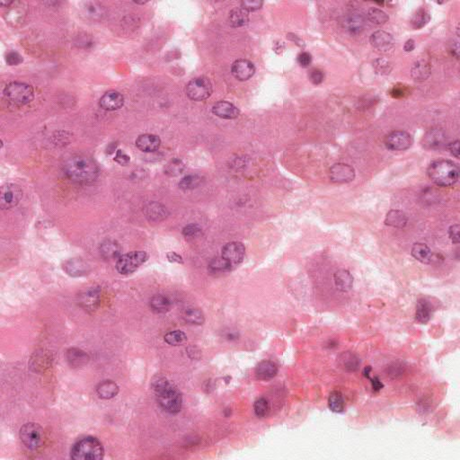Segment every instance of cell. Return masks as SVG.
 <instances>
[{
	"label": "cell",
	"instance_id": "obj_1",
	"mask_svg": "<svg viewBox=\"0 0 460 460\" xmlns=\"http://www.w3.org/2000/svg\"><path fill=\"white\" fill-rule=\"evenodd\" d=\"M64 173L69 180L78 185L94 183L98 176V167L94 160L85 155H74L66 160Z\"/></svg>",
	"mask_w": 460,
	"mask_h": 460
},
{
	"label": "cell",
	"instance_id": "obj_2",
	"mask_svg": "<svg viewBox=\"0 0 460 460\" xmlns=\"http://www.w3.org/2000/svg\"><path fill=\"white\" fill-rule=\"evenodd\" d=\"M157 402L161 408L169 413H177L181 411L183 397L176 387L166 378H158L154 383Z\"/></svg>",
	"mask_w": 460,
	"mask_h": 460
},
{
	"label": "cell",
	"instance_id": "obj_3",
	"mask_svg": "<svg viewBox=\"0 0 460 460\" xmlns=\"http://www.w3.org/2000/svg\"><path fill=\"white\" fill-rule=\"evenodd\" d=\"M428 176L435 185L449 187L455 185L458 180L459 169L456 164L450 160L438 159L429 166Z\"/></svg>",
	"mask_w": 460,
	"mask_h": 460
},
{
	"label": "cell",
	"instance_id": "obj_4",
	"mask_svg": "<svg viewBox=\"0 0 460 460\" xmlns=\"http://www.w3.org/2000/svg\"><path fill=\"white\" fill-rule=\"evenodd\" d=\"M105 449L101 442L94 437L81 438L73 446L71 458L75 460L102 459Z\"/></svg>",
	"mask_w": 460,
	"mask_h": 460
},
{
	"label": "cell",
	"instance_id": "obj_5",
	"mask_svg": "<svg viewBox=\"0 0 460 460\" xmlns=\"http://www.w3.org/2000/svg\"><path fill=\"white\" fill-rule=\"evenodd\" d=\"M4 96L7 101L15 106L28 105L34 98L33 87L21 82H11L5 87Z\"/></svg>",
	"mask_w": 460,
	"mask_h": 460
},
{
	"label": "cell",
	"instance_id": "obj_6",
	"mask_svg": "<svg viewBox=\"0 0 460 460\" xmlns=\"http://www.w3.org/2000/svg\"><path fill=\"white\" fill-rule=\"evenodd\" d=\"M148 254L144 251H133L122 255L116 263L117 271L121 274L128 275L139 268L147 260Z\"/></svg>",
	"mask_w": 460,
	"mask_h": 460
},
{
	"label": "cell",
	"instance_id": "obj_7",
	"mask_svg": "<svg viewBox=\"0 0 460 460\" xmlns=\"http://www.w3.org/2000/svg\"><path fill=\"white\" fill-rule=\"evenodd\" d=\"M44 432L39 424H26L20 430V438L24 445L31 450L39 449L44 442Z\"/></svg>",
	"mask_w": 460,
	"mask_h": 460
},
{
	"label": "cell",
	"instance_id": "obj_8",
	"mask_svg": "<svg viewBox=\"0 0 460 460\" xmlns=\"http://www.w3.org/2000/svg\"><path fill=\"white\" fill-rule=\"evenodd\" d=\"M186 94L193 101L206 100L212 94V85L205 76H199L192 79L186 87Z\"/></svg>",
	"mask_w": 460,
	"mask_h": 460
},
{
	"label": "cell",
	"instance_id": "obj_9",
	"mask_svg": "<svg viewBox=\"0 0 460 460\" xmlns=\"http://www.w3.org/2000/svg\"><path fill=\"white\" fill-rule=\"evenodd\" d=\"M246 254V247L240 242L228 243L222 249L221 257L224 260L230 271L237 267L243 262Z\"/></svg>",
	"mask_w": 460,
	"mask_h": 460
},
{
	"label": "cell",
	"instance_id": "obj_10",
	"mask_svg": "<svg viewBox=\"0 0 460 460\" xmlns=\"http://www.w3.org/2000/svg\"><path fill=\"white\" fill-rule=\"evenodd\" d=\"M22 197V189L18 185L6 184L0 190V207L3 210H10L20 203Z\"/></svg>",
	"mask_w": 460,
	"mask_h": 460
},
{
	"label": "cell",
	"instance_id": "obj_11",
	"mask_svg": "<svg viewBox=\"0 0 460 460\" xmlns=\"http://www.w3.org/2000/svg\"><path fill=\"white\" fill-rule=\"evenodd\" d=\"M385 145L393 151H404L413 145V137L405 131H392L385 138Z\"/></svg>",
	"mask_w": 460,
	"mask_h": 460
},
{
	"label": "cell",
	"instance_id": "obj_12",
	"mask_svg": "<svg viewBox=\"0 0 460 460\" xmlns=\"http://www.w3.org/2000/svg\"><path fill=\"white\" fill-rule=\"evenodd\" d=\"M330 178L332 181L338 184L350 183L355 178V170L347 164H335L330 169Z\"/></svg>",
	"mask_w": 460,
	"mask_h": 460
},
{
	"label": "cell",
	"instance_id": "obj_13",
	"mask_svg": "<svg viewBox=\"0 0 460 460\" xmlns=\"http://www.w3.org/2000/svg\"><path fill=\"white\" fill-rule=\"evenodd\" d=\"M370 44L379 52H388L394 47L395 40L392 34L385 31H377L371 34Z\"/></svg>",
	"mask_w": 460,
	"mask_h": 460
},
{
	"label": "cell",
	"instance_id": "obj_14",
	"mask_svg": "<svg viewBox=\"0 0 460 460\" xmlns=\"http://www.w3.org/2000/svg\"><path fill=\"white\" fill-rule=\"evenodd\" d=\"M231 72L236 79L247 81L254 76L255 67L250 61L238 59L233 63Z\"/></svg>",
	"mask_w": 460,
	"mask_h": 460
},
{
	"label": "cell",
	"instance_id": "obj_15",
	"mask_svg": "<svg viewBox=\"0 0 460 460\" xmlns=\"http://www.w3.org/2000/svg\"><path fill=\"white\" fill-rule=\"evenodd\" d=\"M124 105V97L120 92L110 90L102 96L99 105L105 111H116L122 108Z\"/></svg>",
	"mask_w": 460,
	"mask_h": 460
},
{
	"label": "cell",
	"instance_id": "obj_16",
	"mask_svg": "<svg viewBox=\"0 0 460 460\" xmlns=\"http://www.w3.org/2000/svg\"><path fill=\"white\" fill-rule=\"evenodd\" d=\"M212 112L216 116L225 120H233L239 115V110L235 105L227 101L216 103L212 107Z\"/></svg>",
	"mask_w": 460,
	"mask_h": 460
},
{
	"label": "cell",
	"instance_id": "obj_17",
	"mask_svg": "<svg viewBox=\"0 0 460 460\" xmlns=\"http://www.w3.org/2000/svg\"><path fill=\"white\" fill-rule=\"evenodd\" d=\"M143 212L145 214L146 217L149 221L152 222H160L167 218L168 216V211L163 204L157 202H151L146 204L143 208Z\"/></svg>",
	"mask_w": 460,
	"mask_h": 460
},
{
	"label": "cell",
	"instance_id": "obj_18",
	"mask_svg": "<svg viewBox=\"0 0 460 460\" xmlns=\"http://www.w3.org/2000/svg\"><path fill=\"white\" fill-rule=\"evenodd\" d=\"M342 24H343L344 29L349 33H352V34H358L364 28L365 20L363 18V15L359 13L352 12V13L345 15Z\"/></svg>",
	"mask_w": 460,
	"mask_h": 460
},
{
	"label": "cell",
	"instance_id": "obj_19",
	"mask_svg": "<svg viewBox=\"0 0 460 460\" xmlns=\"http://www.w3.org/2000/svg\"><path fill=\"white\" fill-rule=\"evenodd\" d=\"M337 364L346 372H355L359 369L361 361L353 352H343L337 357Z\"/></svg>",
	"mask_w": 460,
	"mask_h": 460
},
{
	"label": "cell",
	"instance_id": "obj_20",
	"mask_svg": "<svg viewBox=\"0 0 460 460\" xmlns=\"http://www.w3.org/2000/svg\"><path fill=\"white\" fill-rule=\"evenodd\" d=\"M81 10L86 17L94 21H100L106 15L105 8L95 1H86L81 5Z\"/></svg>",
	"mask_w": 460,
	"mask_h": 460
},
{
	"label": "cell",
	"instance_id": "obj_21",
	"mask_svg": "<svg viewBox=\"0 0 460 460\" xmlns=\"http://www.w3.org/2000/svg\"><path fill=\"white\" fill-rule=\"evenodd\" d=\"M161 139L154 134H142L136 141V146L143 152H155L159 149Z\"/></svg>",
	"mask_w": 460,
	"mask_h": 460
},
{
	"label": "cell",
	"instance_id": "obj_22",
	"mask_svg": "<svg viewBox=\"0 0 460 460\" xmlns=\"http://www.w3.org/2000/svg\"><path fill=\"white\" fill-rule=\"evenodd\" d=\"M254 373L259 381H271L278 373V368L272 362L263 361L255 368Z\"/></svg>",
	"mask_w": 460,
	"mask_h": 460
},
{
	"label": "cell",
	"instance_id": "obj_23",
	"mask_svg": "<svg viewBox=\"0 0 460 460\" xmlns=\"http://www.w3.org/2000/svg\"><path fill=\"white\" fill-rule=\"evenodd\" d=\"M333 279L337 290H340L342 292H348L352 290L353 278L347 270L337 271L333 275Z\"/></svg>",
	"mask_w": 460,
	"mask_h": 460
},
{
	"label": "cell",
	"instance_id": "obj_24",
	"mask_svg": "<svg viewBox=\"0 0 460 460\" xmlns=\"http://www.w3.org/2000/svg\"><path fill=\"white\" fill-rule=\"evenodd\" d=\"M412 255L416 259L417 261L421 262L425 265H430L433 261V254L431 252V248L427 245L423 243H416L413 245L412 248Z\"/></svg>",
	"mask_w": 460,
	"mask_h": 460
},
{
	"label": "cell",
	"instance_id": "obj_25",
	"mask_svg": "<svg viewBox=\"0 0 460 460\" xmlns=\"http://www.w3.org/2000/svg\"><path fill=\"white\" fill-rule=\"evenodd\" d=\"M100 251L103 257L108 260L119 259L122 256V247L120 244L114 240H106L102 244Z\"/></svg>",
	"mask_w": 460,
	"mask_h": 460
},
{
	"label": "cell",
	"instance_id": "obj_26",
	"mask_svg": "<svg viewBox=\"0 0 460 460\" xmlns=\"http://www.w3.org/2000/svg\"><path fill=\"white\" fill-rule=\"evenodd\" d=\"M64 270L70 276H82L87 274L88 266L81 259H71L66 262Z\"/></svg>",
	"mask_w": 460,
	"mask_h": 460
},
{
	"label": "cell",
	"instance_id": "obj_27",
	"mask_svg": "<svg viewBox=\"0 0 460 460\" xmlns=\"http://www.w3.org/2000/svg\"><path fill=\"white\" fill-rule=\"evenodd\" d=\"M407 222H408V217L406 216V214L401 210H390L385 219L386 225L394 227V228H405Z\"/></svg>",
	"mask_w": 460,
	"mask_h": 460
},
{
	"label": "cell",
	"instance_id": "obj_28",
	"mask_svg": "<svg viewBox=\"0 0 460 460\" xmlns=\"http://www.w3.org/2000/svg\"><path fill=\"white\" fill-rule=\"evenodd\" d=\"M431 314H432V306L430 304L429 301L422 298L417 302L416 312L415 317L418 322L421 324H426L430 321Z\"/></svg>",
	"mask_w": 460,
	"mask_h": 460
},
{
	"label": "cell",
	"instance_id": "obj_29",
	"mask_svg": "<svg viewBox=\"0 0 460 460\" xmlns=\"http://www.w3.org/2000/svg\"><path fill=\"white\" fill-rule=\"evenodd\" d=\"M96 391L101 398L111 399L119 393V387L113 381H105L98 385Z\"/></svg>",
	"mask_w": 460,
	"mask_h": 460
},
{
	"label": "cell",
	"instance_id": "obj_30",
	"mask_svg": "<svg viewBox=\"0 0 460 460\" xmlns=\"http://www.w3.org/2000/svg\"><path fill=\"white\" fill-rule=\"evenodd\" d=\"M424 145L428 149H438L444 142V133L441 130L433 129L424 136Z\"/></svg>",
	"mask_w": 460,
	"mask_h": 460
},
{
	"label": "cell",
	"instance_id": "obj_31",
	"mask_svg": "<svg viewBox=\"0 0 460 460\" xmlns=\"http://www.w3.org/2000/svg\"><path fill=\"white\" fill-rule=\"evenodd\" d=\"M248 12L244 10L243 8H236L229 13L228 22L232 27H242L248 24Z\"/></svg>",
	"mask_w": 460,
	"mask_h": 460
},
{
	"label": "cell",
	"instance_id": "obj_32",
	"mask_svg": "<svg viewBox=\"0 0 460 460\" xmlns=\"http://www.w3.org/2000/svg\"><path fill=\"white\" fill-rule=\"evenodd\" d=\"M66 356L69 364L73 367L83 366L89 361V357L87 353L79 349H69Z\"/></svg>",
	"mask_w": 460,
	"mask_h": 460
},
{
	"label": "cell",
	"instance_id": "obj_33",
	"mask_svg": "<svg viewBox=\"0 0 460 460\" xmlns=\"http://www.w3.org/2000/svg\"><path fill=\"white\" fill-rule=\"evenodd\" d=\"M412 76L413 79L419 82H423L427 79L431 74L430 66L425 62H418L414 63L412 68Z\"/></svg>",
	"mask_w": 460,
	"mask_h": 460
},
{
	"label": "cell",
	"instance_id": "obj_34",
	"mask_svg": "<svg viewBox=\"0 0 460 460\" xmlns=\"http://www.w3.org/2000/svg\"><path fill=\"white\" fill-rule=\"evenodd\" d=\"M328 406H329L330 410L333 413L344 412V408H345V403H344L343 394L337 390L331 392L329 398H328Z\"/></svg>",
	"mask_w": 460,
	"mask_h": 460
},
{
	"label": "cell",
	"instance_id": "obj_35",
	"mask_svg": "<svg viewBox=\"0 0 460 460\" xmlns=\"http://www.w3.org/2000/svg\"><path fill=\"white\" fill-rule=\"evenodd\" d=\"M150 308L156 313H166L170 310L171 301L163 295H156L150 301Z\"/></svg>",
	"mask_w": 460,
	"mask_h": 460
},
{
	"label": "cell",
	"instance_id": "obj_36",
	"mask_svg": "<svg viewBox=\"0 0 460 460\" xmlns=\"http://www.w3.org/2000/svg\"><path fill=\"white\" fill-rule=\"evenodd\" d=\"M430 20H431L430 13L424 8H420L413 15L411 23H412V26L414 29H421L426 26L428 23L430 22Z\"/></svg>",
	"mask_w": 460,
	"mask_h": 460
},
{
	"label": "cell",
	"instance_id": "obj_37",
	"mask_svg": "<svg viewBox=\"0 0 460 460\" xmlns=\"http://www.w3.org/2000/svg\"><path fill=\"white\" fill-rule=\"evenodd\" d=\"M202 182H203V178L199 175L190 174V175L183 178L181 181L179 182L178 185L180 189L184 191H190V190H193V189L199 187V185H202Z\"/></svg>",
	"mask_w": 460,
	"mask_h": 460
},
{
	"label": "cell",
	"instance_id": "obj_38",
	"mask_svg": "<svg viewBox=\"0 0 460 460\" xmlns=\"http://www.w3.org/2000/svg\"><path fill=\"white\" fill-rule=\"evenodd\" d=\"M367 15H368V18H369L370 22L374 24V25H377V26L385 25L389 20L388 15L383 10L379 9V8H370Z\"/></svg>",
	"mask_w": 460,
	"mask_h": 460
},
{
	"label": "cell",
	"instance_id": "obj_39",
	"mask_svg": "<svg viewBox=\"0 0 460 460\" xmlns=\"http://www.w3.org/2000/svg\"><path fill=\"white\" fill-rule=\"evenodd\" d=\"M184 318L186 322L193 325H203L205 320L204 314L199 308H188L184 314Z\"/></svg>",
	"mask_w": 460,
	"mask_h": 460
},
{
	"label": "cell",
	"instance_id": "obj_40",
	"mask_svg": "<svg viewBox=\"0 0 460 460\" xmlns=\"http://www.w3.org/2000/svg\"><path fill=\"white\" fill-rule=\"evenodd\" d=\"M165 341L169 345L179 346V345L185 344V342L187 341V336L183 331L174 330V331L167 333L165 335Z\"/></svg>",
	"mask_w": 460,
	"mask_h": 460
},
{
	"label": "cell",
	"instance_id": "obj_41",
	"mask_svg": "<svg viewBox=\"0 0 460 460\" xmlns=\"http://www.w3.org/2000/svg\"><path fill=\"white\" fill-rule=\"evenodd\" d=\"M185 164L183 163V161L177 158L171 160L169 163L167 164L165 167V174L169 175V176H177L179 174H183V172L185 171Z\"/></svg>",
	"mask_w": 460,
	"mask_h": 460
},
{
	"label": "cell",
	"instance_id": "obj_42",
	"mask_svg": "<svg viewBox=\"0 0 460 460\" xmlns=\"http://www.w3.org/2000/svg\"><path fill=\"white\" fill-rule=\"evenodd\" d=\"M254 413L259 418H264L268 415L271 411V406L268 399L265 397H260L256 399L254 404Z\"/></svg>",
	"mask_w": 460,
	"mask_h": 460
},
{
	"label": "cell",
	"instance_id": "obj_43",
	"mask_svg": "<svg viewBox=\"0 0 460 460\" xmlns=\"http://www.w3.org/2000/svg\"><path fill=\"white\" fill-rule=\"evenodd\" d=\"M210 272L212 273H221V272H230L227 263L222 259V257L216 258L210 263L209 265Z\"/></svg>",
	"mask_w": 460,
	"mask_h": 460
},
{
	"label": "cell",
	"instance_id": "obj_44",
	"mask_svg": "<svg viewBox=\"0 0 460 460\" xmlns=\"http://www.w3.org/2000/svg\"><path fill=\"white\" fill-rule=\"evenodd\" d=\"M263 1L259 0H244L241 2V8L247 12L256 11L263 6Z\"/></svg>",
	"mask_w": 460,
	"mask_h": 460
},
{
	"label": "cell",
	"instance_id": "obj_45",
	"mask_svg": "<svg viewBox=\"0 0 460 460\" xmlns=\"http://www.w3.org/2000/svg\"><path fill=\"white\" fill-rule=\"evenodd\" d=\"M201 232H202V228L196 224L187 225L183 229V235L185 237H193V236H198Z\"/></svg>",
	"mask_w": 460,
	"mask_h": 460
},
{
	"label": "cell",
	"instance_id": "obj_46",
	"mask_svg": "<svg viewBox=\"0 0 460 460\" xmlns=\"http://www.w3.org/2000/svg\"><path fill=\"white\" fill-rule=\"evenodd\" d=\"M324 78H325V74L319 69H313L309 73V79L312 83L315 84V85L322 83Z\"/></svg>",
	"mask_w": 460,
	"mask_h": 460
},
{
	"label": "cell",
	"instance_id": "obj_47",
	"mask_svg": "<svg viewBox=\"0 0 460 460\" xmlns=\"http://www.w3.org/2000/svg\"><path fill=\"white\" fill-rule=\"evenodd\" d=\"M8 22L9 23H14L16 24V23L21 22L22 21V11L18 9V8H15V9H12L10 10V12L8 14Z\"/></svg>",
	"mask_w": 460,
	"mask_h": 460
},
{
	"label": "cell",
	"instance_id": "obj_48",
	"mask_svg": "<svg viewBox=\"0 0 460 460\" xmlns=\"http://www.w3.org/2000/svg\"><path fill=\"white\" fill-rule=\"evenodd\" d=\"M7 62L10 66L18 65L21 62H23V57L17 52L11 51L7 55Z\"/></svg>",
	"mask_w": 460,
	"mask_h": 460
},
{
	"label": "cell",
	"instance_id": "obj_49",
	"mask_svg": "<svg viewBox=\"0 0 460 460\" xmlns=\"http://www.w3.org/2000/svg\"><path fill=\"white\" fill-rule=\"evenodd\" d=\"M297 62L298 64L303 67V68H308V66L311 64L312 56L308 52H301V54L297 56Z\"/></svg>",
	"mask_w": 460,
	"mask_h": 460
},
{
	"label": "cell",
	"instance_id": "obj_50",
	"mask_svg": "<svg viewBox=\"0 0 460 460\" xmlns=\"http://www.w3.org/2000/svg\"><path fill=\"white\" fill-rule=\"evenodd\" d=\"M459 225H453L449 229V236L453 243H459Z\"/></svg>",
	"mask_w": 460,
	"mask_h": 460
},
{
	"label": "cell",
	"instance_id": "obj_51",
	"mask_svg": "<svg viewBox=\"0 0 460 460\" xmlns=\"http://www.w3.org/2000/svg\"><path fill=\"white\" fill-rule=\"evenodd\" d=\"M114 160L117 163L120 164L122 166H126L130 163L131 157L128 156L126 153H124L123 150H118L116 152V156L114 157Z\"/></svg>",
	"mask_w": 460,
	"mask_h": 460
},
{
	"label": "cell",
	"instance_id": "obj_52",
	"mask_svg": "<svg viewBox=\"0 0 460 460\" xmlns=\"http://www.w3.org/2000/svg\"><path fill=\"white\" fill-rule=\"evenodd\" d=\"M375 66L377 67V70L381 73H389V71H390V69H389L390 64H389V62L384 61V59H377V61H376Z\"/></svg>",
	"mask_w": 460,
	"mask_h": 460
},
{
	"label": "cell",
	"instance_id": "obj_53",
	"mask_svg": "<svg viewBox=\"0 0 460 460\" xmlns=\"http://www.w3.org/2000/svg\"><path fill=\"white\" fill-rule=\"evenodd\" d=\"M448 149H449V151L452 154L453 156H456V158L459 157V142L458 141L450 143L448 146Z\"/></svg>",
	"mask_w": 460,
	"mask_h": 460
},
{
	"label": "cell",
	"instance_id": "obj_54",
	"mask_svg": "<svg viewBox=\"0 0 460 460\" xmlns=\"http://www.w3.org/2000/svg\"><path fill=\"white\" fill-rule=\"evenodd\" d=\"M167 259L169 261L172 262V263H177V264H183L184 263V260H183L181 255H179V254L174 253V252L168 253L167 254Z\"/></svg>",
	"mask_w": 460,
	"mask_h": 460
},
{
	"label": "cell",
	"instance_id": "obj_55",
	"mask_svg": "<svg viewBox=\"0 0 460 460\" xmlns=\"http://www.w3.org/2000/svg\"><path fill=\"white\" fill-rule=\"evenodd\" d=\"M368 378L371 381V384H372V388H373L374 391H379V390L382 389L383 387H384L383 383H382L377 377H374L373 378L368 377Z\"/></svg>",
	"mask_w": 460,
	"mask_h": 460
},
{
	"label": "cell",
	"instance_id": "obj_56",
	"mask_svg": "<svg viewBox=\"0 0 460 460\" xmlns=\"http://www.w3.org/2000/svg\"><path fill=\"white\" fill-rule=\"evenodd\" d=\"M414 48H415V43H414V41L410 39V40L406 42L404 49H405V51H406V52H410V51H413Z\"/></svg>",
	"mask_w": 460,
	"mask_h": 460
},
{
	"label": "cell",
	"instance_id": "obj_57",
	"mask_svg": "<svg viewBox=\"0 0 460 460\" xmlns=\"http://www.w3.org/2000/svg\"><path fill=\"white\" fill-rule=\"evenodd\" d=\"M14 3H15L14 1H4V0H2V1L0 2L1 6L4 7V8H10V6L14 4Z\"/></svg>",
	"mask_w": 460,
	"mask_h": 460
}]
</instances>
